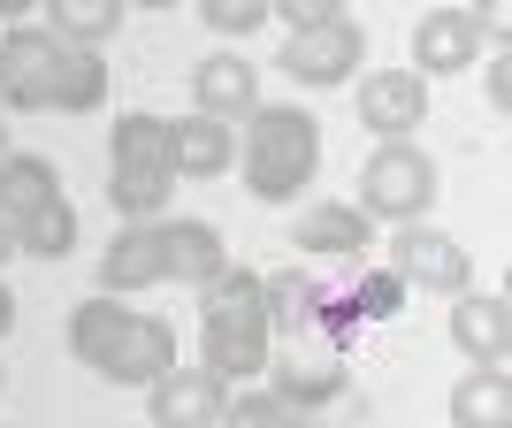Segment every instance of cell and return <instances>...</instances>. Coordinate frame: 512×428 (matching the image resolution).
Instances as JSON below:
<instances>
[{"instance_id":"obj_1","label":"cell","mask_w":512,"mask_h":428,"mask_svg":"<svg viewBox=\"0 0 512 428\" xmlns=\"http://www.w3.org/2000/svg\"><path fill=\"white\" fill-rule=\"evenodd\" d=\"M237 169H245V192L268 207L299 199L321 169V123L306 107H253L245 138H237Z\"/></svg>"},{"instance_id":"obj_2","label":"cell","mask_w":512,"mask_h":428,"mask_svg":"<svg viewBox=\"0 0 512 428\" xmlns=\"http://www.w3.org/2000/svg\"><path fill=\"white\" fill-rule=\"evenodd\" d=\"M436 161H428L421 146H375L360 169V214L367 222H428V207H436Z\"/></svg>"},{"instance_id":"obj_3","label":"cell","mask_w":512,"mask_h":428,"mask_svg":"<svg viewBox=\"0 0 512 428\" xmlns=\"http://www.w3.org/2000/svg\"><path fill=\"white\" fill-rule=\"evenodd\" d=\"M291 253H299V268H329V276H360L367 253H375V222H367L352 199H314V207L299 214V230H291Z\"/></svg>"},{"instance_id":"obj_4","label":"cell","mask_w":512,"mask_h":428,"mask_svg":"<svg viewBox=\"0 0 512 428\" xmlns=\"http://www.w3.org/2000/svg\"><path fill=\"white\" fill-rule=\"evenodd\" d=\"M390 276L406 291H428V299H459L474 283V253L451 230H436V222H406L390 237Z\"/></svg>"},{"instance_id":"obj_5","label":"cell","mask_w":512,"mask_h":428,"mask_svg":"<svg viewBox=\"0 0 512 428\" xmlns=\"http://www.w3.org/2000/svg\"><path fill=\"white\" fill-rule=\"evenodd\" d=\"M367 62V31L360 16H337V23H321V31H299V39H283L276 69L283 77H299V85L329 92V85H352V69Z\"/></svg>"},{"instance_id":"obj_6","label":"cell","mask_w":512,"mask_h":428,"mask_svg":"<svg viewBox=\"0 0 512 428\" xmlns=\"http://www.w3.org/2000/svg\"><path fill=\"white\" fill-rule=\"evenodd\" d=\"M54 69H62V39L39 31V23H16V31L0 39V107L46 115V107H54Z\"/></svg>"},{"instance_id":"obj_7","label":"cell","mask_w":512,"mask_h":428,"mask_svg":"<svg viewBox=\"0 0 512 428\" xmlns=\"http://www.w3.org/2000/svg\"><path fill=\"white\" fill-rule=\"evenodd\" d=\"M352 100H360V130H375L383 146H413V130L428 123V85L413 69H367Z\"/></svg>"},{"instance_id":"obj_8","label":"cell","mask_w":512,"mask_h":428,"mask_svg":"<svg viewBox=\"0 0 512 428\" xmlns=\"http://www.w3.org/2000/svg\"><path fill=\"white\" fill-rule=\"evenodd\" d=\"M222 406H230V383H214L207 367H184V360L146 383V421L153 428H222Z\"/></svg>"},{"instance_id":"obj_9","label":"cell","mask_w":512,"mask_h":428,"mask_svg":"<svg viewBox=\"0 0 512 428\" xmlns=\"http://www.w3.org/2000/svg\"><path fill=\"white\" fill-rule=\"evenodd\" d=\"M482 62V31H474V8H428L413 23V77H459V69Z\"/></svg>"},{"instance_id":"obj_10","label":"cell","mask_w":512,"mask_h":428,"mask_svg":"<svg viewBox=\"0 0 512 428\" xmlns=\"http://www.w3.org/2000/svg\"><path fill=\"white\" fill-rule=\"evenodd\" d=\"M153 245H161V283H199L207 291L230 253H222V230L199 222V214H169V222H153Z\"/></svg>"},{"instance_id":"obj_11","label":"cell","mask_w":512,"mask_h":428,"mask_svg":"<svg viewBox=\"0 0 512 428\" xmlns=\"http://www.w3.org/2000/svg\"><path fill=\"white\" fill-rule=\"evenodd\" d=\"M451 344H459L474 367H505V352H512V299L505 291H459V299H451Z\"/></svg>"},{"instance_id":"obj_12","label":"cell","mask_w":512,"mask_h":428,"mask_svg":"<svg viewBox=\"0 0 512 428\" xmlns=\"http://www.w3.org/2000/svg\"><path fill=\"white\" fill-rule=\"evenodd\" d=\"M192 115H207V123H245L260 107V69L245 62V54H207V62L192 69Z\"/></svg>"},{"instance_id":"obj_13","label":"cell","mask_w":512,"mask_h":428,"mask_svg":"<svg viewBox=\"0 0 512 428\" xmlns=\"http://www.w3.org/2000/svg\"><path fill=\"white\" fill-rule=\"evenodd\" d=\"M169 367H176V329L161 314H138V321H130V337L107 352L100 375H107V383H123V390H146L153 375H169Z\"/></svg>"},{"instance_id":"obj_14","label":"cell","mask_w":512,"mask_h":428,"mask_svg":"<svg viewBox=\"0 0 512 428\" xmlns=\"http://www.w3.org/2000/svg\"><path fill=\"white\" fill-rule=\"evenodd\" d=\"M260 383L276 390L291 413H314V406H329V398H344V360L337 352H291V360H268Z\"/></svg>"},{"instance_id":"obj_15","label":"cell","mask_w":512,"mask_h":428,"mask_svg":"<svg viewBox=\"0 0 512 428\" xmlns=\"http://www.w3.org/2000/svg\"><path fill=\"white\" fill-rule=\"evenodd\" d=\"M199 367H207L214 383H260V375H268V329L199 321Z\"/></svg>"},{"instance_id":"obj_16","label":"cell","mask_w":512,"mask_h":428,"mask_svg":"<svg viewBox=\"0 0 512 428\" xmlns=\"http://www.w3.org/2000/svg\"><path fill=\"white\" fill-rule=\"evenodd\" d=\"M260 291H268V329H283V337H314L321 329V306H329V283L314 276V268H276V276H260Z\"/></svg>"},{"instance_id":"obj_17","label":"cell","mask_w":512,"mask_h":428,"mask_svg":"<svg viewBox=\"0 0 512 428\" xmlns=\"http://www.w3.org/2000/svg\"><path fill=\"white\" fill-rule=\"evenodd\" d=\"M161 283V245H153V222H123L115 245L100 253V291L107 299H130V291H153Z\"/></svg>"},{"instance_id":"obj_18","label":"cell","mask_w":512,"mask_h":428,"mask_svg":"<svg viewBox=\"0 0 512 428\" xmlns=\"http://www.w3.org/2000/svg\"><path fill=\"white\" fill-rule=\"evenodd\" d=\"M237 161V130L207 115H176L169 123V176H222Z\"/></svg>"},{"instance_id":"obj_19","label":"cell","mask_w":512,"mask_h":428,"mask_svg":"<svg viewBox=\"0 0 512 428\" xmlns=\"http://www.w3.org/2000/svg\"><path fill=\"white\" fill-rule=\"evenodd\" d=\"M130 321H138V314H130L123 299H107V291H100V299H85V306H69V352H77V360L100 375L107 352L130 337Z\"/></svg>"},{"instance_id":"obj_20","label":"cell","mask_w":512,"mask_h":428,"mask_svg":"<svg viewBox=\"0 0 512 428\" xmlns=\"http://www.w3.org/2000/svg\"><path fill=\"white\" fill-rule=\"evenodd\" d=\"M46 199H62L54 161H46V153H8V161H0V222L16 230L23 214H39Z\"/></svg>"},{"instance_id":"obj_21","label":"cell","mask_w":512,"mask_h":428,"mask_svg":"<svg viewBox=\"0 0 512 428\" xmlns=\"http://www.w3.org/2000/svg\"><path fill=\"white\" fill-rule=\"evenodd\" d=\"M199 321H237V329H268V291H260V268H222V276L199 291Z\"/></svg>"},{"instance_id":"obj_22","label":"cell","mask_w":512,"mask_h":428,"mask_svg":"<svg viewBox=\"0 0 512 428\" xmlns=\"http://www.w3.org/2000/svg\"><path fill=\"white\" fill-rule=\"evenodd\" d=\"M107 169H169V123L146 115V107L115 115V130H107Z\"/></svg>"},{"instance_id":"obj_23","label":"cell","mask_w":512,"mask_h":428,"mask_svg":"<svg viewBox=\"0 0 512 428\" xmlns=\"http://www.w3.org/2000/svg\"><path fill=\"white\" fill-rule=\"evenodd\" d=\"M451 428H512V383H505V367H474L467 383L451 390Z\"/></svg>"},{"instance_id":"obj_24","label":"cell","mask_w":512,"mask_h":428,"mask_svg":"<svg viewBox=\"0 0 512 428\" xmlns=\"http://www.w3.org/2000/svg\"><path fill=\"white\" fill-rule=\"evenodd\" d=\"M77 230H85V222H77V207H69V199H46L39 214H23V222H16V253H31V260H69V253H77Z\"/></svg>"},{"instance_id":"obj_25","label":"cell","mask_w":512,"mask_h":428,"mask_svg":"<svg viewBox=\"0 0 512 428\" xmlns=\"http://www.w3.org/2000/svg\"><path fill=\"white\" fill-rule=\"evenodd\" d=\"M107 100V62L85 46H62V69H54V115H92Z\"/></svg>"},{"instance_id":"obj_26","label":"cell","mask_w":512,"mask_h":428,"mask_svg":"<svg viewBox=\"0 0 512 428\" xmlns=\"http://www.w3.org/2000/svg\"><path fill=\"white\" fill-rule=\"evenodd\" d=\"M169 192H176L169 169H107V207L130 214V222H161Z\"/></svg>"},{"instance_id":"obj_27","label":"cell","mask_w":512,"mask_h":428,"mask_svg":"<svg viewBox=\"0 0 512 428\" xmlns=\"http://www.w3.org/2000/svg\"><path fill=\"white\" fill-rule=\"evenodd\" d=\"M115 23H123V8L115 0H54V39L62 46H85V54H100L107 39H115Z\"/></svg>"},{"instance_id":"obj_28","label":"cell","mask_w":512,"mask_h":428,"mask_svg":"<svg viewBox=\"0 0 512 428\" xmlns=\"http://www.w3.org/2000/svg\"><path fill=\"white\" fill-rule=\"evenodd\" d=\"M222 421H230V428H299L306 413H291L268 383H253V390H237L230 406H222Z\"/></svg>"},{"instance_id":"obj_29","label":"cell","mask_w":512,"mask_h":428,"mask_svg":"<svg viewBox=\"0 0 512 428\" xmlns=\"http://www.w3.org/2000/svg\"><path fill=\"white\" fill-rule=\"evenodd\" d=\"M352 306H360V321H390L398 306H406V283L390 276V268H375V260H367L360 276H352Z\"/></svg>"},{"instance_id":"obj_30","label":"cell","mask_w":512,"mask_h":428,"mask_svg":"<svg viewBox=\"0 0 512 428\" xmlns=\"http://www.w3.org/2000/svg\"><path fill=\"white\" fill-rule=\"evenodd\" d=\"M199 16H207V31H222V39H253L260 23H268V0H199Z\"/></svg>"},{"instance_id":"obj_31","label":"cell","mask_w":512,"mask_h":428,"mask_svg":"<svg viewBox=\"0 0 512 428\" xmlns=\"http://www.w3.org/2000/svg\"><path fill=\"white\" fill-rule=\"evenodd\" d=\"M268 16H283V23H291V39H299V31L337 23V16H344V0H268Z\"/></svg>"},{"instance_id":"obj_32","label":"cell","mask_w":512,"mask_h":428,"mask_svg":"<svg viewBox=\"0 0 512 428\" xmlns=\"http://www.w3.org/2000/svg\"><path fill=\"white\" fill-rule=\"evenodd\" d=\"M482 92H490L497 115L512 107V54H490V62H482Z\"/></svg>"},{"instance_id":"obj_33","label":"cell","mask_w":512,"mask_h":428,"mask_svg":"<svg viewBox=\"0 0 512 428\" xmlns=\"http://www.w3.org/2000/svg\"><path fill=\"white\" fill-rule=\"evenodd\" d=\"M8 329H16V291L0 283V337H8Z\"/></svg>"},{"instance_id":"obj_34","label":"cell","mask_w":512,"mask_h":428,"mask_svg":"<svg viewBox=\"0 0 512 428\" xmlns=\"http://www.w3.org/2000/svg\"><path fill=\"white\" fill-rule=\"evenodd\" d=\"M8 260H16V230H8V222H0V268H8Z\"/></svg>"},{"instance_id":"obj_35","label":"cell","mask_w":512,"mask_h":428,"mask_svg":"<svg viewBox=\"0 0 512 428\" xmlns=\"http://www.w3.org/2000/svg\"><path fill=\"white\" fill-rule=\"evenodd\" d=\"M0 161H8V130H0Z\"/></svg>"},{"instance_id":"obj_36","label":"cell","mask_w":512,"mask_h":428,"mask_svg":"<svg viewBox=\"0 0 512 428\" xmlns=\"http://www.w3.org/2000/svg\"><path fill=\"white\" fill-rule=\"evenodd\" d=\"M0 383H8V375H0Z\"/></svg>"},{"instance_id":"obj_37","label":"cell","mask_w":512,"mask_h":428,"mask_svg":"<svg viewBox=\"0 0 512 428\" xmlns=\"http://www.w3.org/2000/svg\"><path fill=\"white\" fill-rule=\"evenodd\" d=\"M222 428H230V421H222Z\"/></svg>"},{"instance_id":"obj_38","label":"cell","mask_w":512,"mask_h":428,"mask_svg":"<svg viewBox=\"0 0 512 428\" xmlns=\"http://www.w3.org/2000/svg\"><path fill=\"white\" fill-rule=\"evenodd\" d=\"M299 428H306V421H299Z\"/></svg>"}]
</instances>
